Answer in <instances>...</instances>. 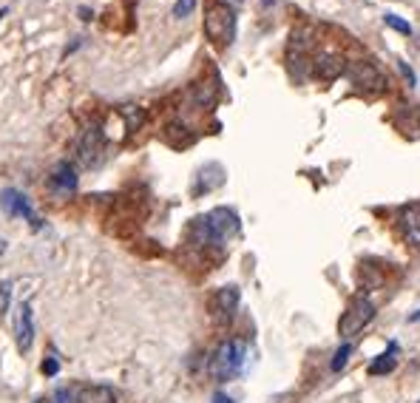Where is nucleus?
<instances>
[{"label": "nucleus", "mask_w": 420, "mask_h": 403, "mask_svg": "<svg viewBox=\"0 0 420 403\" xmlns=\"http://www.w3.org/2000/svg\"><path fill=\"white\" fill-rule=\"evenodd\" d=\"M398 222H401V233H404L406 245L420 248V202L404 205L398 213Z\"/></svg>", "instance_id": "obj_10"}, {"label": "nucleus", "mask_w": 420, "mask_h": 403, "mask_svg": "<svg viewBox=\"0 0 420 403\" xmlns=\"http://www.w3.org/2000/svg\"><path fill=\"white\" fill-rule=\"evenodd\" d=\"M49 190L57 199H69L77 193V168L71 162H57L49 176Z\"/></svg>", "instance_id": "obj_6"}, {"label": "nucleus", "mask_w": 420, "mask_h": 403, "mask_svg": "<svg viewBox=\"0 0 420 403\" xmlns=\"http://www.w3.org/2000/svg\"><path fill=\"white\" fill-rule=\"evenodd\" d=\"M9 304H11V284L9 281H0V315L9 312Z\"/></svg>", "instance_id": "obj_21"}, {"label": "nucleus", "mask_w": 420, "mask_h": 403, "mask_svg": "<svg viewBox=\"0 0 420 403\" xmlns=\"http://www.w3.org/2000/svg\"><path fill=\"white\" fill-rule=\"evenodd\" d=\"M273 3H276V0H264V6H273Z\"/></svg>", "instance_id": "obj_29"}, {"label": "nucleus", "mask_w": 420, "mask_h": 403, "mask_svg": "<svg viewBox=\"0 0 420 403\" xmlns=\"http://www.w3.org/2000/svg\"><path fill=\"white\" fill-rule=\"evenodd\" d=\"M219 179H224V170H221L219 165H205V168L199 170L196 193H208V190H213V188H219V185H221Z\"/></svg>", "instance_id": "obj_16"}, {"label": "nucleus", "mask_w": 420, "mask_h": 403, "mask_svg": "<svg viewBox=\"0 0 420 403\" xmlns=\"http://www.w3.org/2000/svg\"><path fill=\"white\" fill-rule=\"evenodd\" d=\"M349 355H352V347H349V344H341L338 352H335V358H332V372H341V369L346 367Z\"/></svg>", "instance_id": "obj_18"}, {"label": "nucleus", "mask_w": 420, "mask_h": 403, "mask_svg": "<svg viewBox=\"0 0 420 403\" xmlns=\"http://www.w3.org/2000/svg\"><path fill=\"white\" fill-rule=\"evenodd\" d=\"M398 352H401V350H398V344H389V350L372 361L369 372H372V375H389V372L395 369V364H398V358H395Z\"/></svg>", "instance_id": "obj_15"}, {"label": "nucleus", "mask_w": 420, "mask_h": 403, "mask_svg": "<svg viewBox=\"0 0 420 403\" xmlns=\"http://www.w3.org/2000/svg\"><path fill=\"white\" fill-rule=\"evenodd\" d=\"M384 20H386L389 29H395V31H401V34H412V26H409L404 17H398V14H384Z\"/></svg>", "instance_id": "obj_19"}, {"label": "nucleus", "mask_w": 420, "mask_h": 403, "mask_svg": "<svg viewBox=\"0 0 420 403\" xmlns=\"http://www.w3.org/2000/svg\"><path fill=\"white\" fill-rule=\"evenodd\" d=\"M398 71L404 74V80H406V86H418V77H415V71L409 68V63H404V60H398Z\"/></svg>", "instance_id": "obj_23"}, {"label": "nucleus", "mask_w": 420, "mask_h": 403, "mask_svg": "<svg viewBox=\"0 0 420 403\" xmlns=\"http://www.w3.org/2000/svg\"><path fill=\"white\" fill-rule=\"evenodd\" d=\"M6 14H9V9H0V20H3V17H6Z\"/></svg>", "instance_id": "obj_28"}, {"label": "nucleus", "mask_w": 420, "mask_h": 403, "mask_svg": "<svg viewBox=\"0 0 420 403\" xmlns=\"http://www.w3.org/2000/svg\"><path fill=\"white\" fill-rule=\"evenodd\" d=\"M119 117L125 120L128 131H136V128L145 123V111H142L139 106H122V108H119Z\"/></svg>", "instance_id": "obj_17"}, {"label": "nucleus", "mask_w": 420, "mask_h": 403, "mask_svg": "<svg viewBox=\"0 0 420 403\" xmlns=\"http://www.w3.org/2000/svg\"><path fill=\"white\" fill-rule=\"evenodd\" d=\"M236 307H239V290L236 287H221L219 292H216V301H213V310L221 315V318H233V312H236Z\"/></svg>", "instance_id": "obj_12"}, {"label": "nucleus", "mask_w": 420, "mask_h": 403, "mask_svg": "<svg viewBox=\"0 0 420 403\" xmlns=\"http://www.w3.org/2000/svg\"><path fill=\"white\" fill-rule=\"evenodd\" d=\"M194 9H196V0H176V3H174V17L182 20V17L194 14Z\"/></svg>", "instance_id": "obj_20"}, {"label": "nucleus", "mask_w": 420, "mask_h": 403, "mask_svg": "<svg viewBox=\"0 0 420 403\" xmlns=\"http://www.w3.org/2000/svg\"><path fill=\"white\" fill-rule=\"evenodd\" d=\"M34 403H71V392H69V389H57L54 395L40 398V401H34Z\"/></svg>", "instance_id": "obj_22"}, {"label": "nucleus", "mask_w": 420, "mask_h": 403, "mask_svg": "<svg viewBox=\"0 0 420 403\" xmlns=\"http://www.w3.org/2000/svg\"><path fill=\"white\" fill-rule=\"evenodd\" d=\"M31 341H34V315H31V304L23 301L20 315H17V347H20V352H29Z\"/></svg>", "instance_id": "obj_11"}, {"label": "nucleus", "mask_w": 420, "mask_h": 403, "mask_svg": "<svg viewBox=\"0 0 420 403\" xmlns=\"http://www.w3.org/2000/svg\"><path fill=\"white\" fill-rule=\"evenodd\" d=\"M74 156L83 168H97L105 156V134L100 126H89L83 136L77 139V148H74Z\"/></svg>", "instance_id": "obj_4"}, {"label": "nucleus", "mask_w": 420, "mask_h": 403, "mask_svg": "<svg viewBox=\"0 0 420 403\" xmlns=\"http://www.w3.org/2000/svg\"><path fill=\"white\" fill-rule=\"evenodd\" d=\"M349 83H352V88H358L364 94H384L386 91V77L381 74V68L372 63H364V60L349 66Z\"/></svg>", "instance_id": "obj_5"}, {"label": "nucleus", "mask_w": 420, "mask_h": 403, "mask_svg": "<svg viewBox=\"0 0 420 403\" xmlns=\"http://www.w3.org/2000/svg\"><path fill=\"white\" fill-rule=\"evenodd\" d=\"M0 208L9 213V216H23L34 230H40V219H37V213L31 210V205H29V199L20 193V190H14V188H6L3 193H0Z\"/></svg>", "instance_id": "obj_7"}, {"label": "nucleus", "mask_w": 420, "mask_h": 403, "mask_svg": "<svg viewBox=\"0 0 420 403\" xmlns=\"http://www.w3.org/2000/svg\"><path fill=\"white\" fill-rule=\"evenodd\" d=\"M221 3H224V6H239L241 0H221Z\"/></svg>", "instance_id": "obj_27"}, {"label": "nucleus", "mask_w": 420, "mask_h": 403, "mask_svg": "<svg viewBox=\"0 0 420 403\" xmlns=\"http://www.w3.org/2000/svg\"><path fill=\"white\" fill-rule=\"evenodd\" d=\"M216 94H219V83L216 80H202V83H196L191 88V97H194V103L199 108H210L216 103Z\"/></svg>", "instance_id": "obj_13"}, {"label": "nucleus", "mask_w": 420, "mask_h": 403, "mask_svg": "<svg viewBox=\"0 0 420 403\" xmlns=\"http://www.w3.org/2000/svg\"><path fill=\"white\" fill-rule=\"evenodd\" d=\"M205 219H208V225L213 228V233H216L221 242H227L230 236L239 233V216H236L230 208H216V210H210Z\"/></svg>", "instance_id": "obj_9"}, {"label": "nucleus", "mask_w": 420, "mask_h": 403, "mask_svg": "<svg viewBox=\"0 0 420 403\" xmlns=\"http://www.w3.org/2000/svg\"><path fill=\"white\" fill-rule=\"evenodd\" d=\"M344 71H346V60H344V54H338V51H324V54L315 57L313 74L321 80V83H332V80H338Z\"/></svg>", "instance_id": "obj_8"}, {"label": "nucleus", "mask_w": 420, "mask_h": 403, "mask_svg": "<svg viewBox=\"0 0 420 403\" xmlns=\"http://www.w3.org/2000/svg\"><path fill=\"white\" fill-rule=\"evenodd\" d=\"M210 403H233V401H230V398H227L224 392H216V395H213V401H210Z\"/></svg>", "instance_id": "obj_25"}, {"label": "nucleus", "mask_w": 420, "mask_h": 403, "mask_svg": "<svg viewBox=\"0 0 420 403\" xmlns=\"http://www.w3.org/2000/svg\"><path fill=\"white\" fill-rule=\"evenodd\" d=\"M244 341H224L216 347V352L210 355V364H208V372L213 375V381H230L241 372L244 367Z\"/></svg>", "instance_id": "obj_1"}, {"label": "nucleus", "mask_w": 420, "mask_h": 403, "mask_svg": "<svg viewBox=\"0 0 420 403\" xmlns=\"http://www.w3.org/2000/svg\"><path fill=\"white\" fill-rule=\"evenodd\" d=\"M372 315H375V304H372L369 298H364V295L352 298L349 307H346V312H344L341 321H338V335H341L344 341H349L352 335H358V332L372 321Z\"/></svg>", "instance_id": "obj_3"}, {"label": "nucleus", "mask_w": 420, "mask_h": 403, "mask_svg": "<svg viewBox=\"0 0 420 403\" xmlns=\"http://www.w3.org/2000/svg\"><path fill=\"white\" fill-rule=\"evenodd\" d=\"M77 403H116V395L111 387H83L77 392Z\"/></svg>", "instance_id": "obj_14"}, {"label": "nucleus", "mask_w": 420, "mask_h": 403, "mask_svg": "<svg viewBox=\"0 0 420 403\" xmlns=\"http://www.w3.org/2000/svg\"><path fill=\"white\" fill-rule=\"evenodd\" d=\"M205 34L213 46H230L236 40V11L233 6L213 3L205 11Z\"/></svg>", "instance_id": "obj_2"}, {"label": "nucleus", "mask_w": 420, "mask_h": 403, "mask_svg": "<svg viewBox=\"0 0 420 403\" xmlns=\"http://www.w3.org/2000/svg\"><path fill=\"white\" fill-rule=\"evenodd\" d=\"M57 372H60V361H57V358H46V361H43V375L54 378Z\"/></svg>", "instance_id": "obj_24"}, {"label": "nucleus", "mask_w": 420, "mask_h": 403, "mask_svg": "<svg viewBox=\"0 0 420 403\" xmlns=\"http://www.w3.org/2000/svg\"><path fill=\"white\" fill-rule=\"evenodd\" d=\"M80 17H83V20H91V17H94V11H91V9H86V6H83V9H80Z\"/></svg>", "instance_id": "obj_26"}]
</instances>
